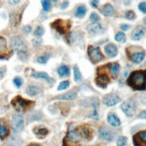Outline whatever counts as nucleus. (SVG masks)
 Segmentation results:
<instances>
[{
	"instance_id": "72a5a7b5",
	"label": "nucleus",
	"mask_w": 146,
	"mask_h": 146,
	"mask_svg": "<svg viewBox=\"0 0 146 146\" xmlns=\"http://www.w3.org/2000/svg\"><path fill=\"white\" fill-rule=\"evenodd\" d=\"M126 138L122 136V137H119L118 138V140H117V145L118 146H125L126 144Z\"/></svg>"
},
{
	"instance_id": "de8ad7c7",
	"label": "nucleus",
	"mask_w": 146,
	"mask_h": 146,
	"mask_svg": "<svg viewBox=\"0 0 146 146\" xmlns=\"http://www.w3.org/2000/svg\"><path fill=\"white\" fill-rule=\"evenodd\" d=\"M28 146H40L39 144H37V143H31V144H29Z\"/></svg>"
},
{
	"instance_id": "79ce46f5",
	"label": "nucleus",
	"mask_w": 146,
	"mask_h": 146,
	"mask_svg": "<svg viewBox=\"0 0 146 146\" xmlns=\"http://www.w3.org/2000/svg\"><path fill=\"white\" fill-rule=\"evenodd\" d=\"M129 25L127 24H122L121 26H120V28H121V30H124V31H126V30H128L129 29Z\"/></svg>"
},
{
	"instance_id": "c756f323",
	"label": "nucleus",
	"mask_w": 146,
	"mask_h": 146,
	"mask_svg": "<svg viewBox=\"0 0 146 146\" xmlns=\"http://www.w3.org/2000/svg\"><path fill=\"white\" fill-rule=\"evenodd\" d=\"M41 4H42L44 11H49L50 8H51V4H50L49 0H42Z\"/></svg>"
},
{
	"instance_id": "5701e85b",
	"label": "nucleus",
	"mask_w": 146,
	"mask_h": 146,
	"mask_svg": "<svg viewBox=\"0 0 146 146\" xmlns=\"http://www.w3.org/2000/svg\"><path fill=\"white\" fill-rule=\"evenodd\" d=\"M33 77L34 78H37V79H46L47 81L50 82V83H52L53 82V79L49 77V76L45 73V72H37V71H33Z\"/></svg>"
},
{
	"instance_id": "aec40b11",
	"label": "nucleus",
	"mask_w": 146,
	"mask_h": 146,
	"mask_svg": "<svg viewBox=\"0 0 146 146\" xmlns=\"http://www.w3.org/2000/svg\"><path fill=\"white\" fill-rule=\"evenodd\" d=\"M76 98V93L74 91H70L66 94H63L61 96L56 97L55 99H62V100H74Z\"/></svg>"
},
{
	"instance_id": "a19ab883",
	"label": "nucleus",
	"mask_w": 146,
	"mask_h": 146,
	"mask_svg": "<svg viewBox=\"0 0 146 146\" xmlns=\"http://www.w3.org/2000/svg\"><path fill=\"white\" fill-rule=\"evenodd\" d=\"M20 1L21 0H9V4L12 5H17Z\"/></svg>"
},
{
	"instance_id": "2f4dec72",
	"label": "nucleus",
	"mask_w": 146,
	"mask_h": 146,
	"mask_svg": "<svg viewBox=\"0 0 146 146\" xmlns=\"http://www.w3.org/2000/svg\"><path fill=\"white\" fill-rule=\"evenodd\" d=\"M43 34H44V28L41 27V26L37 27V29L34 32V34L36 36H39V37H40L41 35H43Z\"/></svg>"
},
{
	"instance_id": "f8f14e48",
	"label": "nucleus",
	"mask_w": 146,
	"mask_h": 146,
	"mask_svg": "<svg viewBox=\"0 0 146 146\" xmlns=\"http://www.w3.org/2000/svg\"><path fill=\"white\" fill-rule=\"evenodd\" d=\"M87 30L89 31V33H91L92 34H103L104 29L101 26V24L99 23H93L88 25Z\"/></svg>"
},
{
	"instance_id": "393cba45",
	"label": "nucleus",
	"mask_w": 146,
	"mask_h": 146,
	"mask_svg": "<svg viewBox=\"0 0 146 146\" xmlns=\"http://www.w3.org/2000/svg\"><path fill=\"white\" fill-rule=\"evenodd\" d=\"M40 92V88L37 86L34 85H30L28 86L27 89H26V93L29 95V96H36Z\"/></svg>"
},
{
	"instance_id": "f257e3e1",
	"label": "nucleus",
	"mask_w": 146,
	"mask_h": 146,
	"mask_svg": "<svg viewBox=\"0 0 146 146\" xmlns=\"http://www.w3.org/2000/svg\"><path fill=\"white\" fill-rule=\"evenodd\" d=\"M127 84L134 89L144 90L146 88V71L132 72L127 79Z\"/></svg>"
},
{
	"instance_id": "f3484780",
	"label": "nucleus",
	"mask_w": 146,
	"mask_h": 146,
	"mask_svg": "<svg viewBox=\"0 0 146 146\" xmlns=\"http://www.w3.org/2000/svg\"><path fill=\"white\" fill-rule=\"evenodd\" d=\"M101 13H102L105 16H111L114 15L115 10H114L113 6L111 5L107 4V5L102 6V8H101Z\"/></svg>"
},
{
	"instance_id": "39448f33",
	"label": "nucleus",
	"mask_w": 146,
	"mask_h": 146,
	"mask_svg": "<svg viewBox=\"0 0 146 146\" xmlns=\"http://www.w3.org/2000/svg\"><path fill=\"white\" fill-rule=\"evenodd\" d=\"M12 129L15 133L21 132L23 128V118L21 114H15L11 121Z\"/></svg>"
},
{
	"instance_id": "4c0bfd02",
	"label": "nucleus",
	"mask_w": 146,
	"mask_h": 146,
	"mask_svg": "<svg viewBox=\"0 0 146 146\" xmlns=\"http://www.w3.org/2000/svg\"><path fill=\"white\" fill-rule=\"evenodd\" d=\"M138 8H139V10H140L141 12L146 14V2H142V3L139 4Z\"/></svg>"
},
{
	"instance_id": "e433bc0d",
	"label": "nucleus",
	"mask_w": 146,
	"mask_h": 146,
	"mask_svg": "<svg viewBox=\"0 0 146 146\" xmlns=\"http://www.w3.org/2000/svg\"><path fill=\"white\" fill-rule=\"evenodd\" d=\"M90 19H91L92 22L97 23L98 21H100V16L97 14H95V13H92V14L91 15V16H90Z\"/></svg>"
},
{
	"instance_id": "6e6552de",
	"label": "nucleus",
	"mask_w": 146,
	"mask_h": 146,
	"mask_svg": "<svg viewBox=\"0 0 146 146\" xmlns=\"http://www.w3.org/2000/svg\"><path fill=\"white\" fill-rule=\"evenodd\" d=\"M133 143L135 146H146V130L135 134L133 137Z\"/></svg>"
},
{
	"instance_id": "ea45409f",
	"label": "nucleus",
	"mask_w": 146,
	"mask_h": 146,
	"mask_svg": "<svg viewBox=\"0 0 146 146\" xmlns=\"http://www.w3.org/2000/svg\"><path fill=\"white\" fill-rule=\"evenodd\" d=\"M5 68H0V79H2L5 75Z\"/></svg>"
},
{
	"instance_id": "bb28decb",
	"label": "nucleus",
	"mask_w": 146,
	"mask_h": 146,
	"mask_svg": "<svg viewBox=\"0 0 146 146\" xmlns=\"http://www.w3.org/2000/svg\"><path fill=\"white\" fill-rule=\"evenodd\" d=\"M87 12V9L85 7V5H80L77 7L76 9V12H75V16L76 17H79V18H82L84 17L86 14Z\"/></svg>"
},
{
	"instance_id": "423d86ee",
	"label": "nucleus",
	"mask_w": 146,
	"mask_h": 146,
	"mask_svg": "<svg viewBox=\"0 0 146 146\" xmlns=\"http://www.w3.org/2000/svg\"><path fill=\"white\" fill-rule=\"evenodd\" d=\"M52 27L55 28L60 34H65L66 31L70 28V22L69 21H63V20H56L52 24Z\"/></svg>"
},
{
	"instance_id": "f03ea898",
	"label": "nucleus",
	"mask_w": 146,
	"mask_h": 146,
	"mask_svg": "<svg viewBox=\"0 0 146 146\" xmlns=\"http://www.w3.org/2000/svg\"><path fill=\"white\" fill-rule=\"evenodd\" d=\"M84 139L79 127L68 132L66 137L64 139V146H80L79 142Z\"/></svg>"
},
{
	"instance_id": "cd10ccee",
	"label": "nucleus",
	"mask_w": 146,
	"mask_h": 146,
	"mask_svg": "<svg viewBox=\"0 0 146 146\" xmlns=\"http://www.w3.org/2000/svg\"><path fill=\"white\" fill-rule=\"evenodd\" d=\"M74 80L75 81H81L82 80V74H81V72L79 71V68L77 66H74Z\"/></svg>"
},
{
	"instance_id": "09e8293b",
	"label": "nucleus",
	"mask_w": 146,
	"mask_h": 146,
	"mask_svg": "<svg viewBox=\"0 0 146 146\" xmlns=\"http://www.w3.org/2000/svg\"><path fill=\"white\" fill-rule=\"evenodd\" d=\"M51 1H53V2H56L58 0H51Z\"/></svg>"
},
{
	"instance_id": "7ed1b4c3",
	"label": "nucleus",
	"mask_w": 146,
	"mask_h": 146,
	"mask_svg": "<svg viewBox=\"0 0 146 146\" xmlns=\"http://www.w3.org/2000/svg\"><path fill=\"white\" fill-rule=\"evenodd\" d=\"M12 105L17 111L23 112V111H26V110L31 108V107L34 106V103L33 101L23 99L22 97L17 96L12 100Z\"/></svg>"
},
{
	"instance_id": "412c9836",
	"label": "nucleus",
	"mask_w": 146,
	"mask_h": 146,
	"mask_svg": "<svg viewBox=\"0 0 146 146\" xmlns=\"http://www.w3.org/2000/svg\"><path fill=\"white\" fill-rule=\"evenodd\" d=\"M33 132H34V134L40 138H44L48 133V129L41 127V126H37V127H35L33 129Z\"/></svg>"
},
{
	"instance_id": "b1692460",
	"label": "nucleus",
	"mask_w": 146,
	"mask_h": 146,
	"mask_svg": "<svg viewBox=\"0 0 146 146\" xmlns=\"http://www.w3.org/2000/svg\"><path fill=\"white\" fill-rule=\"evenodd\" d=\"M145 57L144 52H135L131 56V61L134 63H140L143 61Z\"/></svg>"
},
{
	"instance_id": "49530a36",
	"label": "nucleus",
	"mask_w": 146,
	"mask_h": 146,
	"mask_svg": "<svg viewBox=\"0 0 146 146\" xmlns=\"http://www.w3.org/2000/svg\"><path fill=\"white\" fill-rule=\"evenodd\" d=\"M67 4H68V3H67L66 1H65V2H64V4H62V5H61V7H62V8H65V7H66Z\"/></svg>"
},
{
	"instance_id": "c85d7f7f",
	"label": "nucleus",
	"mask_w": 146,
	"mask_h": 146,
	"mask_svg": "<svg viewBox=\"0 0 146 146\" xmlns=\"http://www.w3.org/2000/svg\"><path fill=\"white\" fill-rule=\"evenodd\" d=\"M115 40L118 42H125V35L124 33L122 32H119V33L117 34L116 37H115Z\"/></svg>"
},
{
	"instance_id": "a878e982",
	"label": "nucleus",
	"mask_w": 146,
	"mask_h": 146,
	"mask_svg": "<svg viewBox=\"0 0 146 146\" xmlns=\"http://www.w3.org/2000/svg\"><path fill=\"white\" fill-rule=\"evenodd\" d=\"M58 73L61 77H65V76H69L70 74V71H69V68L66 65H62L58 69Z\"/></svg>"
},
{
	"instance_id": "4468645a",
	"label": "nucleus",
	"mask_w": 146,
	"mask_h": 146,
	"mask_svg": "<svg viewBox=\"0 0 146 146\" xmlns=\"http://www.w3.org/2000/svg\"><path fill=\"white\" fill-rule=\"evenodd\" d=\"M144 34H145V29L143 26H141V25H139L133 32L132 39L135 41H139L142 39V37H143Z\"/></svg>"
},
{
	"instance_id": "f704fd0d",
	"label": "nucleus",
	"mask_w": 146,
	"mask_h": 146,
	"mask_svg": "<svg viewBox=\"0 0 146 146\" xmlns=\"http://www.w3.org/2000/svg\"><path fill=\"white\" fill-rule=\"evenodd\" d=\"M14 83H15V85L17 87H21L22 85H23V79H22L21 78H19V77H16V78H15V79H14Z\"/></svg>"
},
{
	"instance_id": "a18cd8bd",
	"label": "nucleus",
	"mask_w": 146,
	"mask_h": 146,
	"mask_svg": "<svg viewBox=\"0 0 146 146\" xmlns=\"http://www.w3.org/2000/svg\"><path fill=\"white\" fill-rule=\"evenodd\" d=\"M33 42L34 43V45H39V44L41 42V40L40 39H39V41H36V40H33Z\"/></svg>"
},
{
	"instance_id": "2eb2a0df",
	"label": "nucleus",
	"mask_w": 146,
	"mask_h": 146,
	"mask_svg": "<svg viewBox=\"0 0 146 146\" xmlns=\"http://www.w3.org/2000/svg\"><path fill=\"white\" fill-rule=\"evenodd\" d=\"M100 136L101 139L106 141H111L113 135L110 129H108L107 127H102L100 129Z\"/></svg>"
},
{
	"instance_id": "dca6fc26",
	"label": "nucleus",
	"mask_w": 146,
	"mask_h": 146,
	"mask_svg": "<svg viewBox=\"0 0 146 146\" xmlns=\"http://www.w3.org/2000/svg\"><path fill=\"white\" fill-rule=\"evenodd\" d=\"M105 52L108 56L110 57V58H113V57L117 56V48L115 44L110 43L105 47Z\"/></svg>"
},
{
	"instance_id": "4be33fe9",
	"label": "nucleus",
	"mask_w": 146,
	"mask_h": 146,
	"mask_svg": "<svg viewBox=\"0 0 146 146\" xmlns=\"http://www.w3.org/2000/svg\"><path fill=\"white\" fill-rule=\"evenodd\" d=\"M9 135V129L5 123L0 121V138L5 139Z\"/></svg>"
},
{
	"instance_id": "c03bdc74",
	"label": "nucleus",
	"mask_w": 146,
	"mask_h": 146,
	"mask_svg": "<svg viewBox=\"0 0 146 146\" xmlns=\"http://www.w3.org/2000/svg\"><path fill=\"white\" fill-rule=\"evenodd\" d=\"M99 4V0H92V5L94 6V7H96V6L98 5Z\"/></svg>"
},
{
	"instance_id": "473e14b6",
	"label": "nucleus",
	"mask_w": 146,
	"mask_h": 146,
	"mask_svg": "<svg viewBox=\"0 0 146 146\" xmlns=\"http://www.w3.org/2000/svg\"><path fill=\"white\" fill-rule=\"evenodd\" d=\"M125 18L129 19V20H133L135 18V14L133 11H127L125 13Z\"/></svg>"
},
{
	"instance_id": "a211bd4d",
	"label": "nucleus",
	"mask_w": 146,
	"mask_h": 146,
	"mask_svg": "<svg viewBox=\"0 0 146 146\" xmlns=\"http://www.w3.org/2000/svg\"><path fill=\"white\" fill-rule=\"evenodd\" d=\"M108 122H109L112 126H115V127H117L121 123H120V120L118 119V117L115 115V114H110L108 116Z\"/></svg>"
},
{
	"instance_id": "1a4fd4ad",
	"label": "nucleus",
	"mask_w": 146,
	"mask_h": 146,
	"mask_svg": "<svg viewBox=\"0 0 146 146\" xmlns=\"http://www.w3.org/2000/svg\"><path fill=\"white\" fill-rule=\"evenodd\" d=\"M121 108L123 110V112L127 116H134L135 115L136 112V107L135 105L133 102H125L122 104Z\"/></svg>"
},
{
	"instance_id": "6ab92c4d",
	"label": "nucleus",
	"mask_w": 146,
	"mask_h": 146,
	"mask_svg": "<svg viewBox=\"0 0 146 146\" xmlns=\"http://www.w3.org/2000/svg\"><path fill=\"white\" fill-rule=\"evenodd\" d=\"M108 67H109L110 69V73L112 74V76L114 78L117 77V75L119 73V69H120V66L118 63L117 62H114V63H111V64H109L108 65Z\"/></svg>"
},
{
	"instance_id": "ddd939ff",
	"label": "nucleus",
	"mask_w": 146,
	"mask_h": 146,
	"mask_svg": "<svg viewBox=\"0 0 146 146\" xmlns=\"http://www.w3.org/2000/svg\"><path fill=\"white\" fill-rule=\"evenodd\" d=\"M95 80H96V84L102 88H105L107 85L110 83V78L106 74H99Z\"/></svg>"
},
{
	"instance_id": "20e7f679",
	"label": "nucleus",
	"mask_w": 146,
	"mask_h": 146,
	"mask_svg": "<svg viewBox=\"0 0 146 146\" xmlns=\"http://www.w3.org/2000/svg\"><path fill=\"white\" fill-rule=\"evenodd\" d=\"M11 47L13 48V50L18 52L19 56L23 57L24 54H26L27 52L26 43H25L23 39L21 37L19 36L13 37L11 40Z\"/></svg>"
},
{
	"instance_id": "7c9ffc66",
	"label": "nucleus",
	"mask_w": 146,
	"mask_h": 146,
	"mask_svg": "<svg viewBox=\"0 0 146 146\" xmlns=\"http://www.w3.org/2000/svg\"><path fill=\"white\" fill-rule=\"evenodd\" d=\"M69 85H70V83H69V81H63L61 82V83L59 84L58 86V90H63V89H66V88H67L69 87Z\"/></svg>"
},
{
	"instance_id": "9b49d317",
	"label": "nucleus",
	"mask_w": 146,
	"mask_h": 146,
	"mask_svg": "<svg viewBox=\"0 0 146 146\" xmlns=\"http://www.w3.org/2000/svg\"><path fill=\"white\" fill-rule=\"evenodd\" d=\"M12 53L9 52L6 45V40L4 37H0V58L6 59L11 55Z\"/></svg>"
},
{
	"instance_id": "9d476101",
	"label": "nucleus",
	"mask_w": 146,
	"mask_h": 146,
	"mask_svg": "<svg viewBox=\"0 0 146 146\" xmlns=\"http://www.w3.org/2000/svg\"><path fill=\"white\" fill-rule=\"evenodd\" d=\"M120 102V98L117 95L109 94L103 98V103L108 106H113Z\"/></svg>"
},
{
	"instance_id": "37998d69",
	"label": "nucleus",
	"mask_w": 146,
	"mask_h": 146,
	"mask_svg": "<svg viewBox=\"0 0 146 146\" xmlns=\"http://www.w3.org/2000/svg\"><path fill=\"white\" fill-rule=\"evenodd\" d=\"M139 117L140 118H143V119H146V110L145 111H143L140 115H139Z\"/></svg>"
},
{
	"instance_id": "c9c22d12",
	"label": "nucleus",
	"mask_w": 146,
	"mask_h": 146,
	"mask_svg": "<svg viewBox=\"0 0 146 146\" xmlns=\"http://www.w3.org/2000/svg\"><path fill=\"white\" fill-rule=\"evenodd\" d=\"M48 57L47 55L40 56V57H38L37 61L39 62V63H46L47 61H48Z\"/></svg>"
},
{
	"instance_id": "0eeeda50",
	"label": "nucleus",
	"mask_w": 146,
	"mask_h": 146,
	"mask_svg": "<svg viewBox=\"0 0 146 146\" xmlns=\"http://www.w3.org/2000/svg\"><path fill=\"white\" fill-rule=\"evenodd\" d=\"M88 54L93 62H97L100 60L103 59V55L101 53L100 48L90 46L88 48Z\"/></svg>"
},
{
	"instance_id": "58836bf2",
	"label": "nucleus",
	"mask_w": 146,
	"mask_h": 146,
	"mask_svg": "<svg viewBox=\"0 0 146 146\" xmlns=\"http://www.w3.org/2000/svg\"><path fill=\"white\" fill-rule=\"evenodd\" d=\"M31 27L29 26V25H27V26H24L23 29V33H24V34H28L31 33Z\"/></svg>"
}]
</instances>
